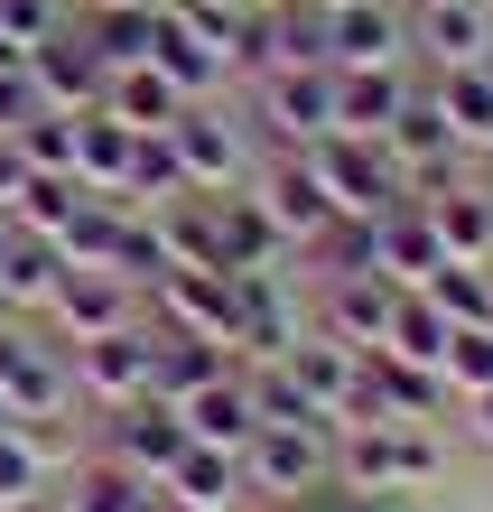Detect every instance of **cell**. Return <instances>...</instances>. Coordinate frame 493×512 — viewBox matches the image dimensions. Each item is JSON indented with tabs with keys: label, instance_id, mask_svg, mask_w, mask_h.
<instances>
[{
	"label": "cell",
	"instance_id": "obj_17",
	"mask_svg": "<svg viewBox=\"0 0 493 512\" xmlns=\"http://www.w3.org/2000/svg\"><path fill=\"white\" fill-rule=\"evenodd\" d=\"M94 447L159 485V475H168V457L187 447V419H177L168 401H149V391H140V401H112V410H103V438H94Z\"/></svg>",
	"mask_w": 493,
	"mask_h": 512
},
{
	"label": "cell",
	"instance_id": "obj_21",
	"mask_svg": "<svg viewBox=\"0 0 493 512\" xmlns=\"http://www.w3.org/2000/svg\"><path fill=\"white\" fill-rule=\"evenodd\" d=\"M159 494L196 503V512H242V503H252V485H242V457H233V447H205V438H187V447L168 457Z\"/></svg>",
	"mask_w": 493,
	"mask_h": 512
},
{
	"label": "cell",
	"instance_id": "obj_38",
	"mask_svg": "<svg viewBox=\"0 0 493 512\" xmlns=\"http://www.w3.org/2000/svg\"><path fill=\"white\" fill-rule=\"evenodd\" d=\"M382 354H400V364H438V354H447V317L428 308L419 289H400L391 298V326H382Z\"/></svg>",
	"mask_w": 493,
	"mask_h": 512
},
{
	"label": "cell",
	"instance_id": "obj_41",
	"mask_svg": "<svg viewBox=\"0 0 493 512\" xmlns=\"http://www.w3.org/2000/svg\"><path fill=\"white\" fill-rule=\"evenodd\" d=\"M10 140H19V159H28V168H75V112H56V103H38Z\"/></svg>",
	"mask_w": 493,
	"mask_h": 512
},
{
	"label": "cell",
	"instance_id": "obj_45",
	"mask_svg": "<svg viewBox=\"0 0 493 512\" xmlns=\"http://www.w3.org/2000/svg\"><path fill=\"white\" fill-rule=\"evenodd\" d=\"M456 410H466V438H475L484 457H493V391H466V401H456Z\"/></svg>",
	"mask_w": 493,
	"mask_h": 512
},
{
	"label": "cell",
	"instance_id": "obj_33",
	"mask_svg": "<svg viewBox=\"0 0 493 512\" xmlns=\"http://www.w3.org/2000/svg\"><path fill=\"white\" fill-rule=\"evenodd\" d=\"M103 112H112V122H131V131H168L177 112H187V94H177V84H168V75L140 56V66H121V75H112Z\"/></svg>",
	"mask_w": 493,
	"mask_h": 512
},
{
	"label": "cell",
	"instance_id": "obj_10",
	"mask_svg": "<svg viewBox=\"0 0 493 512\" xmlns=\"http://www.w3.org/2000/svg\"><path fill=\"white\" fill-rule=\"evenodd\" d=\"M307 336V308L289 298L280 270H233V364H280Z\"/></svg>",
	"mask_w": 493,
	"mask_h": 512
},
{
	"label": "cell",
	"instance_id": "obj_13",
	"mask_svg": "<svg viewBox=\"0 0 493 512\" xmlns=\"http://www.w3.org/2000/svg\"><path fill=\"white\" fill-rule=\"evenodd\" d=\"M382 149L400 159V177H410V196H428V187H447V177H466V168H475V149L447 131V112L428 103V84H419L410 103H400V122L382 131Z\"/></svg>",
	"mask_w": 493,
	"mask_h": 512
},
{
	"label": "cell",
	"instance_id": "obj_29",
	"mask_svg": "<svg viewBox=\"0 0 493 512\" xmlns=\"http://www.w3.org/2000/svg\"><path fill=\"white\" fill-rule=\"evenodd\" d=\"M149 336H159V326H149ZM214 373H233L224 345H196V336H159L149 345V401H168V410H187V391H205Z\"/></svg>",
	"mask_w": 493,
	"mask_h": 512
},
{
	"label": "cell",
	"instance_id": "obj_9",
	"mask_svg": "<svg viewBox=\"0 0 493 512\" xmlns=\"http://www.w3.org/2000/svg\"><path fill=\"white\" fill-rule=\"evenodd\" d=\"M140 317L159 326V336H196V345H224V354H233V280H224V270L177 261L168 280L140 298Z\"/></svg>",
	"mask_w": 493,
	"mask_h": 512
},
{
	"label": "cell",
	"instance_id": "obj_4",
	"mask_svg": "<svg viewBox=\"0 0 493 512\" xmlns=\"http://www.w3.org/2000/svg\"><path fill=\"white\" fill-rule=\"evenodd\" d=\"M242 196L270 215V233H280V252H289V261L317 243L326 215H335V196H326V177L307 168V149H270V159L252 168V187H242Z\"/></svg>",
	"mask_w": 493,
	"mask_h": 512
},
{
	"label": "cell",
	"instance_id": "obj_25",
	"mask_svg": "<svg viewBox=\"0 0 493 512\" xmlns=\"http://www.w3.org/2000/svg\"><path fill=\"white\" fill-rule=\"evenodd\" d=\"M428 103L447 112V131L484 159V140H493V56H475V66H428Z\"/></svg>",
	"mask_w": 493,
	"mask_h": 512
},
{
	"label": "cell",
	"instance_id": "obj_32",
	"mask_svg": "<svg viewBox=\"0 0 493 512\" xmlns=\"http://www.w3.org/2000/svg\"><path fill=\"white\" fill-rule=\"evenodd\" d=\"M112 270L131 280L140 298L177 270V243H168V224H159V205H121V243H112Z\"/></svg>",
	"mask_w": 493,
	"mask_h": 512
},
{
	"label": "cell",
	"instance_id": "obj_40",
	"mask_svg": "<svg viewBox=\"0 0 493 512\" xmlns=\"http://www.w3.org/2000/svg\"><path fill=\"white\" fill-rule=\"evenodd\" d=\"M438 382H447V401H466V391H493V326H447Z\"/></svg>",
	"mask_w": 493,
	"mask_h": 512
},
{
	"label": "cell",
	"instance_id": "obj_11",
	"mask_svg": "<svg viewBox=\"0 0 493 512\" xmlns=\"http://www.w3.org/2000/svg\"><path fill=\"white\" fill-rule=\"evenodd\" d=\"M149 317H131V326H112V336H94V345H66V373H75V401L84 410H112V401H140L149 391Z\"/></svg>",
	"mask_w": 493,
	"mask_h": 512
},
{
	"label": "cell",
	"instance_id": "obj_19",
	"mask_svg": "<svg viewBox=\"0 0 493 512\" xmlns=\"http://www.w3.org/2000/svg\"><path fill=\"white\" fill-rule=\"evenodd\" d=\"M419 205H428V224H438V252H447V261H493V177H484V168L428 187Z\"/></svg>",
	"mask_w": 493,
	"mask_h": 512
},
{
	"label": "cell",
	"instance_id": "obj_28",
	"mask_svg": "<svg viewBox=\"0 0 493 512\" xmlns=\"http://www.w3.org/2000/svg\"><path fill=\"white\" fill-rule=\"evenodd\" d=\"M280 373L307 391V401H317L335 429H345V391H354V345H335V336H317V326H307V336L280 354Z\"/></svg>",
	"mask_w": 493,
	"mask_h": 512
},
{
	"label": "cell",
	"instance_id": "obj_12",
	"mask_svg": "<svg viewBox=\"0 0 493 512\" xmlns=\"http://www.w3.org/2000/svg\"><path fill=\"white\" fill-rule=\"evenodd\" d=\"M131 317H140V289L121 280V270H66L56 298L38 308V326L56 345H94V336H112V326H131Z\"/></svg>",
	"mask_w": 493,
	"mask_h": 512
},
{
	"label": "cell",
	"instance_id": "obj_2",
	"mask_svg": "<svg viewBox=\"0 0 493 512\" xmlns=\"http://www.w3.org/2000/svg\"><path fill=\"white\" fill-rule=\"evenodd\" d=\"M168 149H177V168H187V187L196 196H233V187H252V168H261V140H252V112L242 103H187L168 122Z\"/></svg>",
	"mask_w": 493,
	"mask_h": 512
},
{
	"label": "cell",
	"instance_id": "obj_51",
	"mask_svg": "<svg viewBox=\"0 0 493 512\" xmlns=\"http://www.w3.org/2000/svg\"><path fill=\"white\" fill-rule=\"evenodd\" d=\"M10 317H19V308H10V298H0V326H10Z\"/></svg>",
	"mask_w": 493,
	"mask_h": 512
},
{
	"label": "cell",
	"instance_id": "obj_50",
	"mask_svg": "<svg viewBox=\"0 0 493 512\" xmlns=\"http://www.w3.org/2000/svg\"><path fill=\"white\" fill-rule=\"evenodd\" d=\"M10 419H19V410H10V391H0V429H10Z\"/></svg>",
	"mask_w": 493,
	"mask_h": 512
},
{
	"label": "cell",
	"instance_id": "obj_16",
	"mask_svg": "<svg viewBox=\"0 0 493 512\" xmlns=\"http://www.w3.org/2000/svg\"><path fill=\"white\" fill-rule=\"evenodd\" d=\"M149 66H159V75H168V84H177L187 103H214V94L233 84L224 47H214L205 28H196L187 10H177V0H159V28H149Z\"/></svg>",
	"mask_w": 493,
	"mask_h": 512
},
{
	"label": "cell",
	"instance_id": "obj_5",
	"mask_svg": "<svg viewBox=\"0 0 493 512\" xmlns=\"http://www.w3.org/2000/svg\"><path fill=\"white\" fill-rule=\"evenodd\" d=\"M242 94H252L242 103L252 122L280 131V149H317L335 131V66H270V75L242 84Z\"/></svg>",
	"mask_w": 493,
	"mask_h": 512
},
{
	"label": "cell",
	"instance_id": "obj_24",
	"mask_svg": "<svg viewBox=\"0 0 493 512\" xmlns=\"http://www.w3.org/2000/svg\"><path fill=\"white\" fill-rule=\"evenodd\" d=\"M373 243H382V280H391V289H428V270L447 261V252H438V224H428V205H419V196L382 205Z\"/></svg>",
	"mask_w": 493,
	"mask_h": 512
},
{
	"label": "cell",
	"instance_id": "obj_18",
	"mask_svg": "<svg viewBox=\"0 0 493 512\" xmlns=\"http://www.w3.org/2000/svg\"><path fill=\"white\" fill-rule=\"evenodd\" d=\"M391 280L382 270H354V280H317V336H335V345H354V354H373L382 345V326H391Z\"/></svg>",
	"mask_w": 493,
	"mask_h": 512
},
{
	"label": "cell",
	"instance_id": "obj_34",
	"mask_svg": "<svg viewBox=\"0 0 493 512\" xmlns=\"http://www.w3.org/2000/svg\"><path fill=\"white\" fill-rule=\"evenodd\" d=\"M419 298H428L447 326H493V261H438Z\"/></svg>",
	"mask_w": 493,
	"mask_h": 512
},
{
	"label": "cell",
	"instance_id": "obj_27",
	"mask_svg": "<svg viewBox=\"0 0 493 512\" xmlns=\"http://www.w3.org/2000/svg\"><path fill=\"white\" fill-rule=\"evenodd\" d=\"M56 494H66V512H149L159 503V485H149V475H131L121 457H84V466H66L56 475Z\"/></svg>",
	"mask_w": 493,
	"mask_h": 512
},
{
	"label": "cell",
	"instance_id": "obj_44",
	"mask_svg": "<svg viewBox=\"0 0 493 512\" xmlns=\"http://www.w3.org/2000/svg\"><path fill=\"white\" fill-rule=\"evenodd\" d=\"M19 187H28V159H19V140L0 131V215H10V205H19Z\"/></svg>",
	"mask_w": 493,
	"mask_h": 512
},
{
	"label": "cell",
	"instance_id": "obj_36",
	"mask_svg": "<svg viewBox=\"0 0 493 512\" xmlns=\"http://www.w3.org/2000/svg\"><path fill=\"white\" fill-rule=\"evenodd\" d=\"M75 28H84V47H94L103 66L121 75V66H140V56H149V28H159V10H75Z\"/></svg>",
	"mask_w": 493,
	"mask_h": 512
},
{
	"label": "cell",
	"instance_id": "obj_6",
	"mask_svg": "<svg viewBox=\"0 0 493 512\" xmlns=\"http://www.w3.org/2000/svg\"><path fill=\"white\" fill-rule=\"evenodd\" d=\"M456 401H447V382H438V364H400V354H354V391H345V429L354 419H447ZM335 429V438H345Z\"/></svg>",
	"mask_w": 493,
	"mask_h": 512
},
{
	"label": "cell",
	"instance_id": "obj_3",
	"mask_svg": "<svg viewBox=\"0 0 493 512\" xmlns=\"http://www.w3.org/2000/svg\"><path fill=\"white\" fill-rule=\"evenodd\" d=\"M307 168L326 177V196L345 205V215H382V205L410 196V177H400V159L382 149V131H326L307 149Z\"/></svg>",
	"mask_w": 493,
	"mask_h": 512
},
{
	"label": "cell",
	"instance_id": "obj_39",
	"mask_svg": "<svg viewBox=\"0 0 493 512\" xmlns=\"http://www.w3.org/2000/svg\"><path fill=\"white\" fill-rule=\"evenodd\" d=\"M84 196H94V187H75L66 168H28V187H19V205H10V215H19L28 233H47V243H56V233L75 224V205H84Z\"/></svg>",
	"mask_w": 493,
	"mask_h": 512
},
{
	"label": "cell",
	"instance_id": "obj_14",
	"mask_svg": "<svg viewBox=\"0 0 493 512\" xmlns=\"http://www.w3.org/2000/svg\"><path fill=\"white\" fill-rule=\"evenodd\" d=\"M326 66H410V0H335Z\"/></svg>",
	"mask_w": 493,
	"mask_h": 512
},
{
	"label": "cell",
	"instance_id": "obj_42",
	"mask_svg": "<svg viewBox=\"0 0 493 512\" xmlns=\"http://www.w3.org/2000/svg\"><path fill=\"white\" fill-rule=\"evenodd\" d=\"M56 28H66V0H0V47H10V56L47 47Z\"/></svg>",
	"mask_w": 493,
	"mask_h": 512
},
{
	"label": "cell",
	"instance_id": "obj_52",
	"mask_svg": "<svg viewBox=\"0 0 493 512\" xmlns=\"http://www.w3.org/2000/svg\"><path fill=\"white\" fill-rule=\"evenodd\" d=\"M0 243H10V215H0Z\"/></svg>",
	"mask_w": 493,
	"mask_h": 512
},
{
	"label": "cell",
	"instance_id": "obj_35",
	"mask_svg": "<svg viewBox=\"0 0 493 512\" xmlns=\"http://www.w3.org/2000/svg\"><path fill=\"white\" fill-rule=\"evenodd\" d=\"M187 196V168H177L168 131H131V177H121V205H177Z\"/></svg>",
	"mask_w": 493,
	"mask_h": 512
},
{
	"label": "cell",
	"instance_id": "obj_46",
	"mask_svg": "<svg viewBox=\"0 0 493 512\" xmlns=\"http://www.w3.org/2000/svg\"><path fill=\"white\" fill-rule=\"evenodd\" d=\"M382 512H447V503H438V494H391Z\"/></svg>",
	"mask_w": 493,
	"mask_h": 512
},
{
	"label": "cell",
	"instance_id": "obj_22",
	"mask_svg": "<svg viewBox=\"0 0 493 512\" xmlns=\"http://www.w3.org/2000/svg\"><path fill=\"white\" fill-rule=\"evenodd\" d=\"M419 94V66H335V131H391Z\"/></svg>",
	"mask_w": 493,
	"mask_h": 512
},
{
	"label": "cell",
	"instance_id": "obj_53",
	"mask_svg": "<svg viewBox=\"0 0 493 512\" xmlns=\"http://www.w3.org/2000/svg\"><path fill=\"white\" fill-rule=\"evenodd\" d=\"M317 10H335V0H317Z\"/></svg>",
	"mask_w": 493,
	"mask_h": 512
},
{
	"label": "cell",
	"instance_id": "obj_43",
	"mask_svg": "<svg viewBox=\"0 0 493 512\" xmlns=\"http://www.w3.org/2000/svg\"><path fill=\"white\" fill-rule=\"evenodd\" d=\"M38 103H47V94H38V75H28V56H19V66H0V131H19Z\"/></svg>",
	"mask_w": 493,
	"mask_h": 512
},
{
	"label": "cell",
	"instance_id": "obj_26",
	"mask_svg": "<svg viewBox=\"0 0 493 512\" xmlns=\"http://www.w3.org/2000/svg\"><path fill=\"white\" fill-rule=\"evenodd\" d=\"M56 280H66V252H56L47 233H28V224L10 215V243H0V298H10L19 317H38L47 298H56Z\"/></svg>",
	"mask_w": 493,
	"mask_h": 512
},
{
	"label": "cell",
	"instance_id": "obj_1",
	"mask_svg": "<svg viewBox=\"0 0 493 512\" xmlns=\"http://www.w3.org/2000/svg\"><path fill=\"white\" fill-rule=\"evenodd\" d=\"M447 475V438L438 419H354L345 438H335V485L354 494H438Z\"/></svg>",
	"mask_w": 493,
	"mask_h": 512
},
{
	"label": "cell",
	"instance_id": "obj_49",
	"mask_svg": "<svg viewBox=\"0 0 493 512\" xmlns=\"http://www.w3.org/2000/svg\"><path fill=\"white\" fill-rule=\"evenodd\" d=\"M149 512H196V503H177V494H159V503H149Z\"/></svg>",
	"mask_w": 493,
	"mask_h": 512
},
{
	"label": "cell",
	"instance_id": "obj_31",
	"mask_svg": "<svg viewBox=\"0 0 493 512\" xmlns=\"http://www.w3.org/2000/svg\"><path fill=\"white\" fill-rule=\"evenodd\" d=\"M56 485V429H38V419H10L0 429V512L47 494Z\"/></svg>",
	"mask_w": 493,
	"mask_h": 512
},
{
	"label": "cell",
	"instance_id": "obj_15",
	"mask_svg": "<svg viewBox=\"0 0 493 512\" xmlns=\"http://www.w3.org/2000/svg\"><path fill=\"white\" fill-rule=\"evenodd\" d=\"M493 56V0H410V66H475Z\"/></svg>",
	"mask_w": 493,
	"mask_h": 512
},
{
	"label": "cell",
	"instance_id": "obj_20",
	"mask_svg": "<svg viewBox=\"0 0 493 512\" xmlns=\"http://www.w3.org/2000/svg\"><path fill=\"white\" fill-rule=\"evenodd\" d=\"M28 75H38V94H47L56 112H94V103L112 94V66L84 47V28H75V19L56 28L47 47H28Z\"/></svg>",
	"mask_w": 493,
	"mask_h": 512
},
{
	"label": "cell",
	"instance_id": "obj_7",
	"mask_svg": "<svg viewBox=\"0 0 493 512\" xmlns=\"http://www.w3.org/2000/svg\"><path fill=\"white\" fill-rule=\"evenodd\" d=\"M0 391H10V410H19V419H56V410H75L66 345H56L38 317H10V326H0Z\"/></svg>",
	"mask_w": 493,
	"mask_h": 512
},
{
	"label": "cell",
	"instance_id": "obj_30",
	"mask_svg": "<svg viewBox=\"0 0 493 512\" xmlns=\"http://www.w3.org/2000/svg\"><path fill=\"white\" fill-rule=\"evenodd\" d=\"M75 187H94V196H121V177H131V122H112V112H75Z\"/></svg>",
	"mask_w": 493,
	"mask_h": 512
},
{
	"label": "cell",
	"instance_id": "obj_23",
	"mask_svg": "<svg viewBox=\"0 0 493 512\" xmlns=\"http://www.w3.org/2000/svg\"><path fill=\"white\" fill-rule=\"evenodd\" d=\"M177 419H187V438H205V447H233V457H242V447H252V429H261V401H252V373H214L205 391H187V410H177Z\"/></svg>",
	"mask_w": 493,
	"mask_h": 512
},
{
	"label": "cell",
	"instance_id": "obj_47",
	"mask_svg": "<svg viewBox=\"0 0 493 512\" xmlns=\"http://www.w3.org/2000/svg\"><path fill=\"white\" fill-rule=\"evenodd\" d=\"M10 512H66V494L47 485V494H28V503H10Z\"/></svg>",
	"mask_w": 493,
	"mask_h": 512
},
{
	"label": "cell",
	"instance_id": "obj_48",
	"mask_svg": "<svg viewBox=\"0 0 493 512\" xmlns=\"http://www.w3.org/2000/svg\"><path fill=\"white\" fill-rule=\"evenodd\" d=\"M84 10H159V0H84Z\"/></svg>",
	"mask_w": 493,
	"mask_h": 512
},
{
	"label": "cell",
	"instance_id": "obj_37",
	"mask_svg": "<svg viewBox=\"0 0 493 512\" xmlns=\"http://www.w3.org/2000/svg\"><path fill=\"white\" fill-rule=\"evenodd\" d=\"M112 243H121V196H84V205H75V224L56 233L66 270H112Z\"/></svg>",
	"mask_w": 493,
	"mask_h": 512
},
{
	"label": "cell",
	"instance_id": "obj_8",
	"mask_svg": "<svg viewBox=\"0 0 493 512\" xmlns=\"http://www.w3.org/2000/svg\"><path fill=\"white\" fill-rule=\"evenodd\" d=\"M242 485H252V503H298V494L335 485V438L326 429H252Z\"/></svg>",
	"mask_w": 493,
	"mask_h": 512
}]
</instances>
